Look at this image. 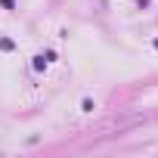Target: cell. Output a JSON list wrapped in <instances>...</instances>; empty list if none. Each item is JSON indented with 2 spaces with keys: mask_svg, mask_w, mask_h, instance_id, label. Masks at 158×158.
Here are the masks:
<instances>
[{
  "mask_svg": "<svg viewBox=\"0 0 158 158\" xmlns=\"http://www.w3.org/2000/svg\"><path fill=\"white\" fill-rule=\"evenodd\" d=\"M13 47H16V44H13L10 37H0V50H13Z\"/></svg>",
  "mask_w": 158,
  "mask_h": 158,
  "instance_id": "cell-1",
  "label": "cell"
},
{
  "mask_svg": "<svg viewBox=\"0 0 158 158\" xmlns=\"http://www.w3.org/2000/svg\"><path fill=\"white\" fill-rule=\"evenodd\" d=\"M0 6L3 10H16V0H0Z\"/></svg>",
  "mask_w": 158,
  "mask_h": 158,
  "instance_id": "cell-2",
  "label": "cell"
},
{
  "mask_svg": "<svg viewBox=\"0 0 158 158\" xmlns=\"http://www.w3.org/2000/svg\"><path fill=\"white\" fill-rule=\"evenodd\" d=\"M155 47H158V40H155Z\"/></svg>",
  "mask_w": 158,
  "mask_h": 158,
  "instance_id": "cell-3",
  "label": "cell"
}]
</instances>
